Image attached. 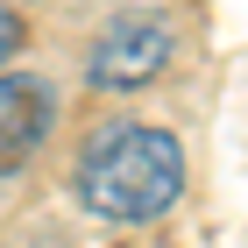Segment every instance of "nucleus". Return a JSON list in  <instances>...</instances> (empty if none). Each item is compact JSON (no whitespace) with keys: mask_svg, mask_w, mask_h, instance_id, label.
<instances>
[{"mask_svg":"<svg viewBox=\"0 0 248 248\" xmlns=\"http://www.w3.org/2000/svg\"><path fill=\"white\" fill-rule=\"evenodd\" d=\"M163 64H170V29H163V21L128 15V21H114V29L93 43L85 78H93V85H107V93H135V85H149Z\"/></svg>","mask_w":248,"mask_h":248,"instance_id":"2","label":"nucleus"},{"mask_svg":"<svg viewBox=\"0 0 248 248\" xmlns=\"http://www.w3.org/2000/svg\"><path fill=\"white\" fill-rule=\"evenodd\" d=\"M50 121H57V99H50L43 78H7L0 71V177H15L43 149Z\"/></svg>","mask_w":248,"mask_h":248,"instance_id":"3","label":"nucleus"},{"mask_svg":"<svg viewBox=\"0 0 248 248\" xmlns=\"http://www.w3.org/2000/svg\"><path fill=\"white\" fill-rule=\"evenodd\" d=\"M185 191V149L163 128H107L78 163V199L99 220L142 227L156 213H170V199Z\"/></svg>","mask_w":248,"mask_h":248,"instance_id":"1","label":"nucleus"},{"mask_svg":"<svg viewBox=\"0 0 248 248\" xmlns=\"http://www.w3.org/2000/svg\"><path fill=\"white\" fill-rule=\"evenodd\" d=\"M21 43H29V36H21V15H15V7H0V71L21 57Z\"/></svg>","mask_w":248,"mask_h":248,"instance_id":"4","label":"nucleus"}]
</instances>
